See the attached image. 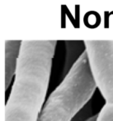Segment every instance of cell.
<instances>
[{"label":"cell","mask_w":113,"mask_h":121,"mask_svg":"<svg viewBox=\"0 0 113 121\" xmlns=\"http://www.w3.org/2000/svg\"><path fill=\"white\" fill-rule=\"evenodd\" d=\"M55 40L22 41L4 121H38L50 82Z\"/></svg>","instance_id":"6da1fadb"},{"label":"cell","mask_w":113,"mask_h":121,"mask_svg":"<svg viewBox=\"0 0 113 121\" xmlns=\"http://www.w3.org/2000/svg\"><path fill=\"white\" fill-rule=\"evenodd\" d=\"M96 88L85 51L50 94L38 121H73L89 103Z\"/></svg>","instance_id":"7a4b0ae2"},{"label":"cell","mask_w":113,"mask_h":121,"mask_svg":"<svg viewBox=\"0 0 113 121\" xmlns=\"http://www.w3.org/2000/svg\"><path fill=\"white\" fill-rule=\"evenodd\" d=\"M88 64L106 104H113V40L84 41Z\"/></svg>","instance_id":"3957f363"},{"label":"cell","mask_w":113,"mask_h":121,"mask_svg":"<svg viewBox=\"0 0 113 121\" xmlns=\"http://www.w3.org/2000/svg\"><path fill=\"white\" fill-rule=\"evenodd\" d=\"M22 42V41L17 40H6L5 43H4L5 91L8 90L12 78H13V76H15Z\"/></svg>","instance_id":"277c9868"},{"label":"cell","mask_w":113,"mask_h":121,"mask_svg":"<svg viewBox=\"0 0 113 121\" xmlns=\"http://www.w3.org/2000/svg\"><path fill=\"white\" fill-rule=\"evenodd\" d=\"M66 56L64 66L63 76L65 77L71 70L73 65L85 52L84 41H66Z\"/></svg>","instance_id":"5b68a950"},{"label":"cell","mask_w":113,"mask_h":121,"mask_svg":"<svg viewBox=\"0 0 113 121\" xmlns=\"http://www.w3.org/2000/svg\"><path fill=\"white\" fill-rule=\"evenodd\" d=\"M97 121H113V104H105L97 114Z\"/></svg>","instance_id":"8992f818"},{"label":"cell","mask_w":113,"mask_h":121,"mask_svg":"<svg viewBox=\"0 0 113 121\" xmlns=\"http://www.w3.org/2000/svg\"><path fill=\"white\" fill-rule=\"evenodd\" d=\"M92 116V106L91 104L88 103L73 119V121H85L87 119Z\"/></svg>","instance_id":"52a82bcc"},{"label":"cell","mask_w":113,"mask_h":121,"mask_svg":"<svg viewBox=\"0 0 113 121\" xmlns=\"http://www.w3.org/2000/svg\"><path fill=\"white\" fill-rule=\"evenodd\" d=\"M97 114H96V115H93L91 116L90 118H88V119H87L85 121H97Z\"/></svg>","instance_id":"ba28073f"}]
</instances>
